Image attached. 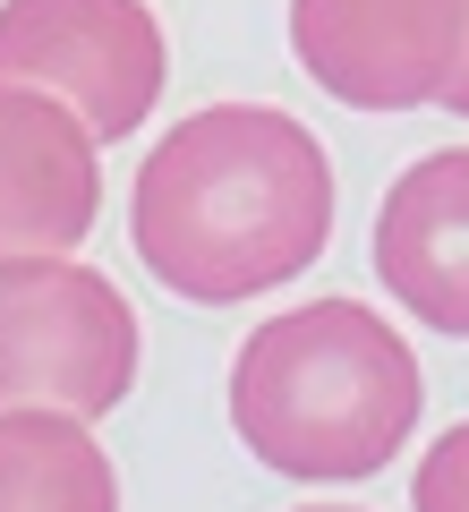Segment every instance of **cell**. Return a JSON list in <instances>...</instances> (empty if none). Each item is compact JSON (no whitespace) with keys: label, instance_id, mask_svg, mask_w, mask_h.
Wrapping results in <instances>:
<instances>
[{"label":"cell","instance_id":"6da1fadb","mask_svg":"<svg viewBox=\"0 0 469 512\" xmlns=\"http://www.w3.org/2000/svg\"><path fill=\"white\" fill-rule=\"evenodd\" d=\"M145 274L188 308H239L299 282L333 239V163L307 120L265 103H205L154 137L128 188Z\"/></svg>","mask_w":469,"mask_h":512},{"label":"cell","instance_id":"7a4b0ae2","mask_svg":"<svg viewBox=\"0 0 469 512\" xmlns=\"http://www.w3.org/2000/svg\"><path fill=\"white\" fill-rule=\"evenodd\" d=\"M427 376L410 342L359 299L282 308L239 342L231 367V427L265 470L307 487L376 478L410 444Z\"/></svg>","mask_w":469,"mask_h":512},{"label":"cell","instance_id":"3957f363","mask_svg":"<svg viewBox=\"0 0 469 512\" xmlns=\"http://www.w3.org/2000/svg\"><path fill=\"white\" fill-rule=\"evenodd\" d=\"M137 384V316L77 256H0V410L103 419Z\"/></svg>","mask_w":469,"mask_h":512},{"label":"cell","instance_id":"277c9868","mask_svg":"<svg viewBox=\"0 0 469 512\" xmlns=\"http://www.w3.org/2000/svg\"><path fill=\"white\" fill-rule=\"evenodd\" d=\"M171 77L163 18L145 0H0V86H35L120 146L154 120Z\"/></svg>","mask_w":469,"mask_h":512},{"label":"cell","instance_id":"5b68a950","mask_svg":"<svg viewBox=\"0 0 469 512\" xmlns=\"http://www.w3.org/2000/svg\"><path fill=\"white\" fill-rule=\"evenodd\" d=\"M469 52V0H290V60L350 111L444 103Z\"/></svg>","mask_w":469,"mask_h":512},{"label":"cell","instance_id":"8992f818","mask_svg":"<svg viewBox=\"0 0 469 512\" xmlns=\"http://www.w3.org/2000/svg\"><path fill=\"white\" fill-rule=\"evenodd\" d=\"M103 205V146L69 103L0 86V256H69Z\"/></svg>","mask_w":469,"mask_h":512},{"label":"cell","instance_id":"52a82bcc","mask_svg":"<svg viewBox=\"0 0 469 512\" xmlns=\"http://www.w3.org/2000/svg\"><path fill=\"white\" fill-rule=\"evenodd\" d=\"M376 282L435 325L469 342V146L418 154L376 205Z\"/></svg>","mask_w":469,"mask_h":512},{"label":"cell","instance_id":"ba28073f","mask_svg":"<svg viewBox=\"0 0 469 512\" xmlns=\"http://www.w3.org/2000/svg\"><path fill=\"white\" fill-rule=\"evenodd\" d=\"M0 512H120V470L77 410H0Z\"/></svg>","mask_w":469,"mask_h":512},{"label":"cell","instance_id":"9c48e42d","mask_svg":"<svg viewBox=\"0 0 469 512\" xmlns=\"http://www.w3.org/2000/svg\"><path fill=\"white\" fill-rule=\"evenodd\" d=\"M410 512H469V419H461V427H444V436L418 453Z\"/></svg>","mask_w":469,"mask_h":512},{"label":"cell","instance_id":"30bf717a","mask_svg":"<svg viewBox=\"0 0 469 512\" xmlns=\"http://www.w3.org/2000/svg\"><path fill=\"white\" fill-rule=\"evenodd\" d=\"M444 111H461V120H469V52H461V77L444 86Z\"/></svg>","mask_w":469,"mask_h":512},{"label":"cell","instance_id":"8fae6325","mask_svg":"<svg viewBox=\"0 0 469 512\" xmlns=\"http://www.w3.org/2000/svg\"><path fill=\"white\" fill-rule=\"evenodd\" d=\"M307 512H359V504H307Z\"/></svg>","mask_w":469,"mask_h":512}]
</instances>
